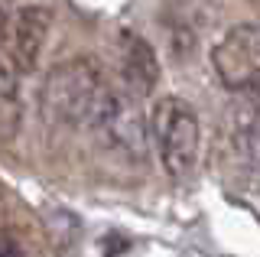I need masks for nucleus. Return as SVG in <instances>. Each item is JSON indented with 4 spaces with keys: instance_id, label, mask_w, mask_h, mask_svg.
Segmentation results:
<instances>
[{
    "instance_id": "1",
    "label": "nucleus",
    "mask_w": 260,
    "mask_h": 257,
    "mask_svg": "<svg viewBox=\"0 0 260 257\" xmlns=\"http://www.w3.org/2000/svg\"><path fill=\"white\" fill-rule=\"evenodd\" d=\"M108 88V78L91 55L65 59L43 78V91H39L43 117L62 127H94Z\"/></svg>"
},
{
    "instance_id": "7",
    "label": "nucleus",
    "mask_w": 260,
    "mask_h": 257,
    "mask_svg": "<svg viewBox=\"0 0 260 257\" xmlns=\"http://www.w3.org/2000/svg\"><path fill=\"white\" fill-rule=\"evenodd\" d=\"M241 94H247V98H254V101H257V108H260V85H257V88H250V91H241Z\"/></svg>"
},
{
    "instance_id": "5",
    "label": "nucleus",
    "mask_w": 260,
    "mask_h": 257,
    "mask_svg": "<svg viewBox=\"0 0 260 257\" xmlns=\"http://www.w3.org/2000/svg\"><path fill=\"white\" fill-rule=\"evenodd\" d=\"M49 29H52V10L39 4L20 7L7 23V43L4 49L10 55V62L16 66L20 75H29L39 66V55L46 49Z\"/></svg>"
},
{
    "instance_id": "4",
    "label": "nucleus",
    "mask_w": 260,
    "mask_h": 257,
    "mask_svg": "<svg viewBox=\"0 0 260 257\" xmlns=\"http://www.w3.org/2000/svg\"><path fill=\"white\" fill-rule=\"evenodd\" d=\"M211 69L231 91H250L260 85V23L231 26L211 49Z\"/></svg>"
},
{
    "instance_id": "2",
    "label": "nucleus",
    "mask_w": 260,
    "mask_h": 257,
    "mask_svg": "<svg viewBox=\"0 0 260 257\" xmlns=\"http://www.w3.org/2000/svg\"><path fill=\"white\" fill-rule=\"evenodd\" d=\"M150 134L156 140L162 170L173 179H189L202 147V124L195 108L176 94L159 98L150 114Z\"/></svg>"
},
{
    "instance_id": "6",
    "label": "nucleus",
    "mask_w": 260,
    "mask_h": 257,
    "mask_svg": "<svg viewBox=\"0 0 260 257\" xmlns=\"http://www.w3.org/2000/svg\"><path fill=\"white\" fill-rule=\"evenodd\" d=\"M120 75L127 82V91H134L137 98H146V94L156 91L159 59L143 36H137V33L120 36Z\"/></svg>"
},
{
    "instance_id": "3",
    "label": "nucleus",
    "mask_w": 260,
    "mask_h": 257,
    "mask_svg": "<svg viewBox=\"0 0 260 257\" xmlns=\"http://www.w3.org/2000/svg\"><path fill=\"white\" fill-rule=\"evenodd\" d=\"M91 131H98L108 147H114L117 153H124L130 159L146 156L150 120H146L134 91H120V88L111 85L108 94H104V101H101V111H98Z\"/></svg>"
}]
</instances>
